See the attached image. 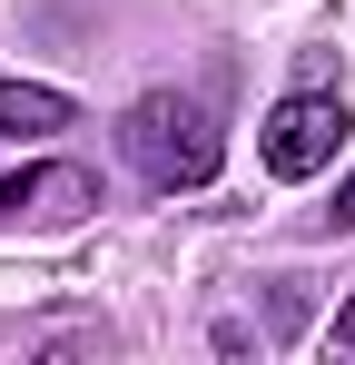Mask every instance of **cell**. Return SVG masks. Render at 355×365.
<instances>
[{"instance_id": "cell-1", "label": "cell", "mask_w": 355, "mask_h": 365, "mask_svg": "<svg viewBox=\"0 0 355 365\" xmlns=\"http://www.w3.org/2000/svg\"><path fill=\"white\" fill-rule=\"evenodd\" d=\"M118 148H128V168L148 187H207L217 178V119L197 99H178V89H148L118 119Z\"/></svg>"}, {"instance_id": "cell-2", "label": "cell", "mask_w": 355, "mask_h": 365, "mask_svg": "<svg viewBox=\"0 0 355 365\" xmlns=\"http://www.w3.org/2000/svg\"><path fill=\"white\" fill-rule=\"evenodd\" d=\"M336 148H346V99H326V89H296V99H277V119L257 128V158H267L277 178H316Z\"/></svg>"}, {"instance_id": "cell-3", "label": "cell", "mask_w": 355, "mask_h": 365, "mask_svg": "<svg viewBox=\"0 0 355 365\" xmlns=\"http://www.w3.org/2000/svg\"><path fill=\"white\" fill-rule=\"evenodd\" d=\"M79 207H99V178H89V168H69V158L20 168V178L0 187V227H69Z\"/></svg>"}, {"instance_id": "cell-4", "label": "cell", "mask_w": 355, "mask_h": 365, "mask_svg": "<svg viewBox=\"0 0 355 365\" xmlns=\"http://www.w3.org/2000/svg\"><path fill=\"white\" fill-rule=\"evenodd\" d=\"M79 109L59 99V89H40V79H0V138H50V128H69Z\"/></svg>"}, {"instance_id": "cell-5", "label": "cell", "mask_w": 355, "mask_h": 365, "mask_svg": "<svg viewBox=\"0 0 355 365\" xmlns=\"http://www.w3.org/2000/svg\"><path fill=\"white\" fill-rule=\"evenodd\" d=\"M336 227H355V168H346V187H336Z\"/></svg>"}]
</instances>
